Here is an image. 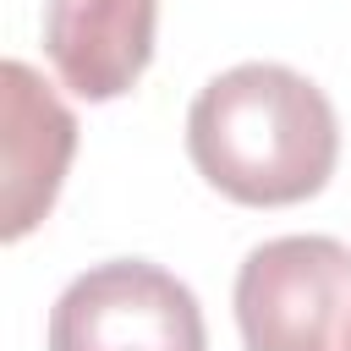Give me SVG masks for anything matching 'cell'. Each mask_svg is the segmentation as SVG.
I'll return each mask as SVG.
<instances>
[{
  "mask_svg": "<svg viewBox=\"0 0 351 351\" xmlns=\"http://www.w3.org/2000/svg\"><path fill=\"white\" fill-rule=\"evenodd\" d=\"M49 351H208L197 296L148 258L82 269L49 307Z\"/></svg>",
  "mask_w": 351,
  "mask_h": 351,
  "instance_id": "obj_3",
  "label": "cell"
},
{
  "mask_svg": "<svg viewBox=\"0 0 351 351\" xmlns=\"http://www.w3.org/2000/svg\"><path fill=\"white\" fill-rule=\"evenodd\" d=\"M159 0H44V55L60 82L88 99H121L154 60Z\"/></svg>",
  "mask_w": 351,
  "mask_h": 351,
  "instance_id": "obj_4",
  "label": "cell"
},
{
  "mask_svg": "<svg viewBox=\"0 0 351 351\" xmlns=\"http://www.w3.org/2000/svg\"><path fill=\"white\" fill-rule=\"evenodd\" d=\"M5 88V197H0V236L22 241L60 197L66 165L77 154V121L60 104V93L27 66H0Z\"/></svg>",
  "mask_w": 351,
  "mask_h": 351,
  "instance_id": "obj_5",
  "label": "cell"
},
{
  "mask_svg": "<svg viewBox=\"0 0 351 351\" xmlns=\"http://www.w3.org/2000/svg\"><path fill=\"white\" fill-rule=\"evenodd\" d=\"M186 154L197 176L247 208H285L335 176L340 121L329 93L280 66L241 60L203 82L186 110Z\"/></svg>",
  "mask_w": 351,
  "mask_h": 351,
  "instance_id": "obj_1",
  "label": "cell"
},
{
  "mask_svg": "<svg viewBox=\"0 0 351 351\" xmlns=\"http://www.w3.org/2000/svg\"><path fill=\"white\" fill-rule=\"evenodd\" d=\"M247 351H351V247L335 236H274L236 269Z\"/></svg>",
  "mask_w": 351,
  "mask_h": 351,
  "instance_id": "obj_2",
  "label": "cell"
}]
</instances>
